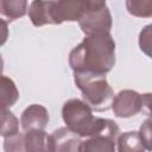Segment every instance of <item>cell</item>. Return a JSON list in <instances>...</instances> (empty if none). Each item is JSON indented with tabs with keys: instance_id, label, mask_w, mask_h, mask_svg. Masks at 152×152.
Returning <instances> with one entry per match:
<instances>
[{
	"instance_id": "cell-6",
	"label": "cell",
	"mask_w": 152,
	"mask_h": 152,
	"mask_svg": "<svg viewBox=\"0 0 152 152\" xmlns=\"http://www.w3.org/2000/svg\"><path fill=\"white\" fill-rule=\"evenodd\" d=\"M142 95L135 90H121L113 100V112L119 118H131L142 108Z\"/></svg>"
},
{
	"instance_id": "cell-18",
	"label": "cell",
	"mask_w": 152,
	"mask_h": 152,
	"mask_svg": "<svg viewBox=\"0 0 152 152\" xmlns=\"http://www.w3.org/2000/svg\"><path fill=\"white\" fill-rule=\"evenodd\" d=\"M139 138L145 150L152 151V118L146 119L139 128Z\"/></svg>"
},
{
	"instance_id": "cell-15",
	"label": "cell",
	"mask_w": 152,
	"mask_h": 152,
	"mask_svg": "<svg viewBox=\"0 0 152 152\" xmlns=\"http://www.w3.org/2000/svg\"><path fill=\"white\" fill-rule=\"evenodd\" d=\"M127 11L139 18H148L152 17V1H145V0H128L126 1Z\"/></svg>"
},
{
	"instance_id": "cell-10",
	"label": "cell",
	"mask_w": 152,
	"mask_h": 152,
	"mask_svg": "<svg viewBox=\"0 0 152 152\" xmlns=\"http://www.w3.org/2000/svg\"><path fill=\"white\" fill-rule=\"evenodd\" d=\"M55 152H78L81 137L68 127H61L52 132Z\"/></svg>"
},
{
	"instance_id": "cell-17",
	"label": "cell",
	"mask_w": 152,
	"mask_h": 152,
	"mask_svg": "<svg viewBox=\"0 0 152 152\" xmlns=\"http://www.w3.org/2000/svg\"><path fill=\"white\" fill-rule=\"evenodd\" d=\"M4 151L5 152H26L25 134L17 133V134L6 137L4 140Z\"/></svg>"
},
{
	"instance_id": "cell-11",
	"label": "cell",
	"mask_w": 152,
	"mask_h": 152,
	"mask_svg": "<svg viewBox=\"0 0 152 152\" xmlns=\"http://www.w3.org/2000/svg\"><path fill=\"white\" fill-rule=\"evenodd\" d=\"M53 1H33L30 5L28 17L34 26H43L46 24H53L51 8Z\"/></svg>"
},
{
	"instance_id": "cell-7",
	"label": "cell",
	"mask_w": 152,
	"mask_h": 152,
	"mask_svg": "<svg viewBox=\"0 0 152 152\" xmlns=\"http://www.w3.org/2000/svg\"><path fill=\"white\" fill-rule=\"evenodd\" d=\"M49 122V112L42 104H31L21 114L20 124L25 132L44 129Z\"/></svg>"
},
{
	"instance_id": "cell-19",
	"label": "cell",
	"mask_w": 152,
	"mask_h": 152,
	"mask_svg": "<svg viewBox=\"0 0 152 152\" xmlns=\"http://www.w3.org/2000/svg\"><path fill=\"white\" fill-rule=\"evenodd\" d=\"M139 46L141 51L152 58V24L145 26L139 33Z\"/></svg>"
},
{
	"instance_id": "cell-3",
	"label": "cell",
	"mask_w": 152,
	"mask_h": 152,
	"mask_svg": "<svg viewBox=\"0 0 152 152\" xmlns=\"http://www.w3.org/2000/svg\"><path fill=\"white\" fill-rule=\"evenodd\" d=\"M77 88L81 90L84 102L91 109L97 112L107 110L112 107L114 91L103 74L94 72H74Z\"/></svg>"
},
{
	"instance_id": "cell-8",
	"label": "cell",
	"mask_w": 152,
	"mask_h": 152,
	"mask_svg": "<svg viewBox=\"0 0 152 152\" xmlns=\"http://www.w3.org/2000/svg\"><path fill=\"white\" fill-rule=\"evenodd\" d=\"M26 152H55V142L51 134L44 129L25 132Z\"/></svg>"
},
{
	"instance_id": "cell-2",
	"label": "cell",
	"mask_w": 152,
	"mask_h": 152,
	"mask_svg": "<svg viewBox=\"0 0 152 152\" xmlns=\"http://www.w3.org/2000/svg\"><path fill=\"white\" fill-rule=\"evenodd\" d=\"M62 116L66 127L80 137L89 138L101 133L120 135V129L116 122L109 119L94 116L89 104L78 99H71L64 103Z\"/></svg>"
},
{
	"instance_id": "cell-16",
	"label": "cell",
	"mask_w": 152,
	"mask_h": 152,
	"mask_svg": "<svg viewBox=\"0 0 152 152\" xmlns=\"http://www.w3.org/2000/svg\"><path fill=\"white\" fill-rule=\"evenodd\" d=\"M1 135L2 137H10L13 134L19 133V122L18 119L13 115L12 112L7 110V109H2L1 110Z\"/></svg>"
},
{
	"instance_id": "cell-4",
	"label": "cell",
	"mask_w": 152,
	"mask_h": 152,
	"mask_svg": "<svg viewBox=\"0 0 152 152\" xmlns=\"http://www.w3.org/2000/svg\"><path fill=\"white\" fill-rule=\"evenodd\" d=\"M81 30L87 36L107 32L112 28V15L104 1H89L86 14L78 21Z\"/></svg>"
},
{
	"instance_id": "cell-14",
	"label": "cell",
	"mask_w": 152,
	"mask_h": 152,
	"mask_svg": "<svg viewBox=\"0 0 152 152\" xmlns=\"http://www.w3.org/2000/svg\"><path fill=\"white\" fill-rule=\"evenodd\" d=\"M27 10V2L26 1H7L1 0L0 1V12L2 15L7 17L10 20H14L18 18H21L25 15Z\"/></svg>"
},
{
	"instance_id": "cell-5",
	"label": "cell",
	"mask_w": 152,
	"mask_h": 152,
	"mask_svg": "<svg viewBox=\"0 0 152 152\" xmlns=\"http://www.w3.org/2000/svg\"><path fill=\"white\" fill-rule=\"evenodd\" d=\"M89 7V1H76V0H61L53 1L51 14L53 24H61L63 21H80L86 14Z\"/></svg>"
},
{
	"instance_id": "cell-1",
	"label": "cell",
	"mask_w": 152,
	"mask_h": 152,
	"mask_svg": "<svg viewBox=\"0 0 152 152\" xmlns=\"http://www.w3.org/2000/svg\"><path fill=\"white\" fill-rule=\"evenodd\" d=\"M74 72H94L106 75L115 64V43L107 32L87 36L69 55Z\"/></svg>"
},
{
	"instance_id": "cell-12",
	"label": "cell",
	"mask_w": 152,
	"mask_h": 152,
	"mask_svg": "<svg viewBox=\"0 0 152 152\" xmlns=\"http://www.w3.org/2000/svg\"><path fill=\"white\" fill-rule=\"evenodd\" d=\"M119 152H144L145 148L140 141L138 132H126L118 138Z\"/></svg>"
},
{
	"instance_id": "cell-20",
	"label": "cell",
	"mask_w": 152,
	"mask_h": 152,
	"mask_svg": "<svg viewBox=\"0 0 152 152\" xmlns=\"http://www.w3.org/2000/svg\"><path fill=\"white\" fill-rule=\"evenodd\" d=\"M142 103L147 108L150 115H152V93L142 94Z\"/></svg>"
},
{
	"instance_id": "cell-9",
	"label": "cell",
	"mask_w": 152,
	"mask_h": 152,
	"mask_svg": "<svg viewBox=\"0 0 152 152\" xmlns=\"http://www.w3.org/2000/svg\"><path fill=\"white\" fill-rule=\"evenodd\" d=\"M119 137L110 133H101L89 137L81 142L78 152H115V142Z\"/></svg>"
},
{
	"instance_id": "cell-13",
	"label": "cell",
	"mask_w": 152,
	"mask_h": 152,
	"mask_svg": "<svg viewBox=\"0 0 152 152\" xmlns=\"http://www.w3.org/2000/svg\"><path fill=\"white\" fill-rule=\"evenodd\" d=\"M19 97L18 89L14 84V82L6 77H1V108L6 109L7 107H11L15 103V101Z\"/></svg>"
}]
</instances>
